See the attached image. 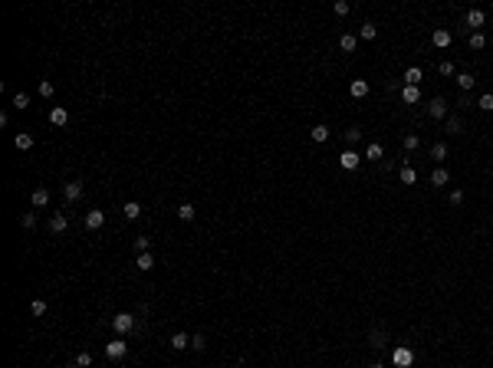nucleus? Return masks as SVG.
I'll return each mask as SVG.
<instances>
[{"label":"nucleus","mask_w":493,"mask_h":368,"mask_svg":"<svg viewBox=\"0 0 493 368\" xmlns=\"http://www.w3.org/2000/svg\"><path fill=\"white\" fill-rule=\"evenodd\" d=\"M13 145H16V151H30L33 148V135L30 132H16L13 135Z\"/></svg>","instance_id":"13"},{"label":"nucleus","mask_w":493,"mask_h":368,"mask_svg":"<svg viewBox=\"0 0 493 368\" xmlns=\"http://www.w3.org/2000/svg\"><path fill=\"white\" fill-rule=\"evenodd\" d=\"M388 345V336L385 332H372V349H385Z\"/></svg>","instance_id":"35"},{"label":"nucleus","mask_w":493,"mask_h":368,"mask_svg":"<svg viewBox=\"0 0 493 368\" xmlns=\"http://www.w3.org/2000/svg\"><path fill=\"white\" fill-rule=\"evenodd\" d=\"M102 224H105V211H89L86 214V227L89 230H99Z\"/></svg>","instance_id":"14"},{"label":"nucleus","mask_w":493,"mask_h":368,"mask_svg":"<svg viewBox=\"0 0 493 368\" xmlns=\"http://www.w3.org/2000/svg\"><path fill=\"white\" fill-rule=\"evenodd\" d=\"M398 178H401V184H418V171H415L411 165H405V168H401V174H398Z\"/></svg>","instance_id":"24"},{"label":"nucleus","mask_w":493,"mask_h":368,"mask_svg":"<svg viewBox=\"0 0 493 368\" xmlns=\"http://www.w3.org/2000/svg\"><path fill=\"white\" fill-rule=\"evenodd\" d=\"M191 349H194V352H204V349H207V339H204V332L191 336Z\"/></svg>","instance_id":"32"},{"label":"nucleus","mask_w":493,"mask_h":368,"mask_svg":"<svg viewBox=\"0 0 493 368\" xmlns=\"http://www.w3.org/2000/svg\"><path fill=\"white\" fill-rule=\"evenodd\" d=\"M89 365H92V355H89V352H79L76 355V368H89Z\"/></svg>","instance_id":"38"},{"label":"nucleus","mask_w":493,"mask_h":368,"mask_svg":"<svg viewBox=\"0 0 493 368\" xmlns=\"http://www.w3.org/2000/svg\"><path fill=\"white\" fill-rule=\"evenodd\" d=\"M194 204H178V220H194Z\"/></svg>","instance_id":"27"},{"label":"nucleus","mask_w":493,"mask_h":368,"mask_svg":"<svg viewBox=\"0 0 493 368\" xmlns=\"http://www.w3.org/2000/svg\"><path fill=\"white\" fill-rule=\"evenodd\" d=\"M39 95H43V99H53V92H56V86H53V82H49V79H39Z\"/></svg>","instance_id":"28"},{"label":"nucleus","mask_w":493,"mask_h":368,"mask_svg":"<svg viewBox=\"0 0 493 368\" xmlns=\"http://www.w3.org/2000/svg\"><path fill=\"white\" fill-rule=\"evenodd\" d=\"M112 329H115L118 336H128V332L135 329V316L132 313H118L115 319H112Z\"/></svg>","instance_id":"3"},{"label":"nucleus","mask_w":493,"mask_h":368,"mask_svg":"<svg viewBox=\"0 0 493 368\" xmlns=\"http://www.w3.org/2000/svg\"><path fill=\"white\" fill-rule=\"evenodd\" d=\"M20 224H23L26 230H33V227H36V214H23V220H20Z\"/></svg>","instance_id":"41"},{"label":"nucleus","mask_w":493,"mask_h":368,"mask_svg":"<svg viewBox=\"0 0 493 368\" xmlns=\"http://www.w3.org/2000/svg\"><path fill=\"white\" fill-rule=\"evenodd\" d=\"M135 267H138L141 273H151V270H155V257H151V253H138V260H135Z\"/></svg>","instance_id":"19"},{"label":"nucleus","mask_w":493,"mask_h":368,"mask_svg":"<svg viewBox=\"0 0 493 368\" xmlns=\"http://www.w3.org/2000/svg\"><path fill=\"white\" fill-rule=\"evenodd\" d=\"M401 102L405 105H418L421 102V86H405L401 89Z\"/></svg>","instance_id":"7"},{"label":"nucleus","mask_w":493,"mask_h":368,"mask_svg":"<svg viewBox=\"0 0 493 368\" xmlns=\"http://www.w3.org/2000/svg\"><path fill=\"white\" fill-rule=\"evenodd\" d=\"M451 204H454V207H457V204H464V191H451Z\"/></svg>","instance_id":"44"},{"label":"nucleus","mask_w":493,"mask_h":368,"mask_svg":"<svg viewBox=\"0 0 493 368\" xmlns=\"http://www.w3.org/2000/svg\"><path fill=\"white\" fill-rule=\"evenodd\" d=\"M457 86H461V89H464V92H470V89L477 86V79L470 76V72H461V76H457Z\"/></svg>","instance_id":"25"},{"label":"nucleus","mask_w":493,"mask_h":368,"mask_svg":"<svg viewBox=\"0 0 493 368\" xmlns=\"http://www.w3.org/2000/svg\"><path fill=\"white\" fill-rule=\"evenodd\" d=\"M125 352H128V342H125V336H118V339H112V342H105V355H109L112 362L125 359Z\"/></svg>","instance_id":"2"},{"label":"nucleus","mask_w":493,"mask_h":368,"mask_svg":"<svg viewBox=\"0 0 493 368\" xmlns=\"http://www.w3.org/2000/svg\"><path fill=\"white\" fill-rule=\"evenodd\" d=\"M135 247H138V253H148L151 240H148V237H135Z\"/></svg>","instance_id":"39"},{"label":"nucleus","mask_w":493,"mask_h":368,"mask_svg":"<svg viewBox=\"0 0 493 368\" xmlns=\"http://www.w3.org/2000/svg\"><path fill=\"white\" fill-rule=\"evenodd\" d=\"M477 109H480V112H493V92H484V95H480Z\"/></svg>","instance_id":"30"},{"label":"nucleus","mask_w":493,"mask_h":368,"mask_svg":"<svg viewBox=\"0 0 493 368\" xmlns=\"http://www.w3.org/2000/svg\"><path fill=\"white\" fill-rule=\"evenodd\" d=\"M30 313L33 316H46V303H43V299H33V303H30Z\"/></svg>","instance_id":"37"},{"label":"nucleus","mask_w":493,"mask_h":368,"mask_svg":"<svg viewBox=\"0 0 493 368\" xmlns=\"http://www.w3.org/2000/svg\"><path fill=\"white\" fill-rule=\"evenodd\" d=\"M332 10H336V16H345V13H349V3H345V0H336V7H332Z\"/></svg>","instance_id":"42"},{"label":"nucleus","mask_w":493,"mask_h":368,"mask_svg":"<svg viewBox=\"0 0 493 368\" xmlns=\"http://www.w3.org/2000/svg\"><path fill=\"white\" fill-rule=\"evenodd\" d=\"M49 122H53L56 128H63L66 122H69V112H66V109H59V105H56V109H49Z\"/></svg>","instance_id":"15"},{"label":"nucleus","mask_w":493,"mask_h":368,"mask_svg":"<svg viewBox=\"0 0 493 368\" xmlns=\"http://www.w3.org/2000/svg\"><path fill=\"white\" fill-rule=\"evenodd\" d=\"M447 181H451V174H447V168H434V171H431V184H434V188H444Z\"/></svg>","instance_id":"16"},{"label":"nucleus","mask_w":493,"mask_h":368,"mask_svg":"<svg viewBox=\"0 0 493 368\" xmlns=\"http://www.w3.org/2000/svg\"><path fill=\"white\" fill-rule=\"evenodd\" d=\"M66 224H69V220H66V214H53V217H49V230H53V234H63Z\"/></svg>","instance_id":"21"},{"label":"nucleus","mask_w":493,"mask_h":368,"mask_svg":"<svg viewBox=\"0 0 493 368\" xmlns=\"http://www.w3.org/2000/svg\"><path fill=\"white\" fill-rule=\"evenodd\" d=\"M401 145H405V151H418V148H421V138H418V135H405Z\"/></svg>","instance_id":"31"},{"label":"nucleus","mask_w":493,"mask_h":368,"mask_svg":"<svg viewBox=\"0 0 493 368\" xmlns=\"http://www.w3.org/2000/svg\"><path fill=\"white\" fill-rule=\"evenodd\" d=\"M63 197L66 201H79V197H82V181H69V184H63Z\"/></svg>","instance_id":"8"},{"label":"nucleus","mask_w":493,"mask_h":368,"mask_svg":"<svg viewBox=\"0 0 493 368\" xmlns=\"http://www.w3.org/2000/svg\"><path fill=\"white\" fill-rule=\"evenodd\" d=\"M339 165H342L345 171H355V168L362 165V155H359V151H355V148H345L342 155H339Z\"/></svg>","instance_id":"4"},{"label":"nucleus","mask_w":493,"mask_h":368,"mask_svg":"<svg viewBox=\"0 0 493 368\" xmlns=\"http://www.w3.org/2000/svg\"><path fill=\"white\" fill-rule=\"evenodd\" d=\"M171 349H174V352L191 349V336H188V332H174V336H171Z\"/></svg>","instance_id":"12"},{"label":"nucleus","mask_w":493,"mask_h":368,"mask_svg":"<svg viewBox=\"0 0 493 368\" xmlns=\"http://www.w3.org/2000/svg\"><path fill=\"white\" fill-rule=\"evenodd\" d=\"M359 138H362V128L359 125H352L349 132H345V141H349V145H359Z\"/></svg>","instance_id":"34"},{"label":"nucleus","mask_w":493,"mask_h":368,"mask_svg":"<svg viewBox=\"0 0 493 368\" xmlns=\"http://www.w3.org/2000/svg\"><path fill=\"white\" fill-rule=\"evenodd\" d=\"M431 158H434V161H444L447 158V145L444 141H434V145H431Z\"/></svg>","instance_id":"26"},{"label":"nucleus","mask_w":493,"mask_h":368,"mask_svg":"<svg viewBox=\"0 0 493 368\" xmlns=\"http://www.w3.org/2000/svg\"><path fill=\"white\" fill-rule=\"evenodd\" d=\"M355 46H359V36H352V33H342V39H339V49H342V53H355Z\"/></svg>","instance_id":"18"},{"label":"nucleus","mask_w":493,"mask_h":368,"mask_svg":"<svg viewBox=\"0 0 493 368\" xmlns=\"http://www.w3.org/2000/svg\"><path fill=\"white\" fill-rule=\"evenodd\" d=\"M451 39H454V36H451V30H444V26H441V30H434L431 43H434L438 49H447V46H451Z\"/></svg>","instance_id":"9"},{"label":"nucleus","mask_w":493,"mask_h":368,"mask_svg":"<svg viewBox=\"0 0 493 368\" xmlns=\"http://www.w3.org/2000/svg\"><path fill=\"white\" fill-rule=\"evenodd\" d=\"M438 69H441V76H454V63H451V59H444Z\"/></svg>","instance_id":"40"},{"label":"nucleus","mask_w":493,"mask_h":368,"mask_svg":"<svg viewBox=\"0 0 493 368\" xmlns=\"http://www.w3.org/2000/svg\"><path fill=\"white\" fill-rule=\"evenodd\" d=\"M13 105H16L20 112H23V109H30V95H26V92H16V95H13Z\"/></svg>","instance_id":"33"},{"label":"nucleus","mask_w":493,"mask_h":368,"mask_svg":"<svg viewBox=\"0 0 493 368\" xmlns=\"http://www.w3.org/2000/svg\"><path fill=\"white\" fill-rule=\"evenodd\" d=\"M365 158H368V161H382V158H385V148L378 145V141H372V145L365 148Z\"/></svg>","instance_id":"22"},{"label":"nucleus","mask_w":493,"mask_h":368,"mask_svg":"<svg viewBox=\"0 0 493 368\" xmlns=\"http://www.w3.org/2000/svg\"><path fill=\"white\" fill-rule=\"evenodd\" d=\"M30 201H33V207H46L49 204V188H36L30 194Z\"/></svg>","instance_id":"17"},{"label":"nucleus","mask_w":493,"mask_h":368,"mask_svg":"<svg viewBox=\"0 0 493 368\" xmlns=\"http://www.w3.org/2000/svg\"><path fill=\"white\" fill-rule=\"evenodd\" d=\"M467 43H470V49H484L487 46V36H484V33H470Z\"/></svg>","instance_id":"29"},{"label":"nucleus","mask_w":493,"mask_h":368,"mask_svg":"<svg viewBox=\"0 0 493 368\" xmlns=\"http://www.w3.org/2000/svg\"><path fill=\"white\" fill-rule=\"evenodd\" d=\"M368 79H352V86H349V92H352V99H365L368 95Z\"/></svg>","instance_id":"10"},{"label":"nucleus","mask_w":493,"mask_h":368,"mask_svg":"<svg viewBox=\"0 0 493 368\" xmlns=\"http://www.w3.org/2000/svg\"><path fill=\"white\" fill-rule=\"evenodd\" d=\"M122 214H125V220H138V217H141V204H138V201H125Z\"/></svg>","instance_id":"20"},{"label":"nucleus","mask_w":493,"mask_h":368,"mask_svg":"<svg viewBox=\"0 0 493 368\" xmlns=\"http://www.w3.org/2000/svg\"><path fill=\"white\" fill-rule=\"evenodd\" d=\"M421 79H424L421 66H408L405 69V86H421Z\"/></svg>","instance_id":"11"},{"label":"nucleus","mask_w":493,"mask_h":368,"mask_svg":"<svg viewBox=\"0 0 493 368\" xmlns=\"http://www.w3.org/2000/svg\"><path fill=\"white\" fill-rule=\"evenodd\" d=\"M240 368H247V365H240Z\"/></svg>","instance_id":"46"},{"label":"nucleus","mask_w":493,"mask_h":368,"mask_svg":"<svg viewBox=\"0 0 493 368\" xmlns=\"http://www.w3.org/2000/svg\"><path fill=\"white\" fill-rule=\"evenodd\" d=\"M378 36V26L375 23H362V39H375Z\"/></svg>","instance_id":"36"},{"label":"nucleus","mask_w":493,"mask_h":368,"mask_svg":"<svg viewBox=\"0 0 493 368\" xmlns=\"http://www.w3.org/2000/svg\"><path fill=\"white\" fill-rule=\"evenodd\" d=\"M392 365L395 368H411L415 365V352H411L408 345H398V349L392 352Z\"/></svg>","instance_id":"1"},{"label":"nucleus","mask_w":493,"mask_h":368,"mask_svg":"<svg viewBox=\"0 0 493 368\" xmlns=\"http://www.w3.org/2000/svg\"><path fill=\"white\" fill-rule=\"evenodd\" d=\"M372 368H385V362H375V365H372Z\"/></svg>","instance_id":"45"},{"label":"nucleus","mask_w":493,"mask_h":368,"mask_svg":"<svg viewBox=\"0 0 493 368\" xmlns=\"http://www.w3.org/2000/svg\"><path fill=\"white\" fill-rule=\"evenodd\" d=\"M447 132H461V118H447Z\"/></svg>","instance_id":"43"},{"label":"nucleus","mask_w":493,"mask_h":368,"mask_svg":"<svg viewBox=\"0 0 493 368\" xmlns=\"http://www.w3.org/2000/svg\"><path fill=\"white\" fill-rule=\"evenodd\" d=\"M309 138H313V141H319V145H322V141L329 138V125H313V128H309Z\"/></svg>","instance_id":"23"},{"label":"nucleus","mask_w":493,"mask_h":368,"mask_svg":"<svg viewBox=\"0 0 493 368\" xmlns=\"http://www.w3.org/2000/svg\"><path fill=\"white\" fill-rule=\"evenodd\" d=\"M428 115L431 118H447V99L444 95H438V99L428 102Z\"/></svg>","instance_id":"5"},{"label":"nucleus","mask_w":493,"mask_h":368,"mask_svg":"<svg viewBox=\"0 0 493 368\" xmlns=\"http://www.w3.org/2000/svg\"><path fill=\"white\" fill-rule=\"evenodd\" d=\"M487 23V16H484V10H467V16H464V26H470L474 33H480V26Z\"/></svg>","instance_id":"6"}]
</instances>
